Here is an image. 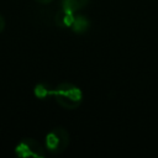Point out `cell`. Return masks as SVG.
<instances>
[{
	"mask_svg": "<svg viewBox=\"0 0 158 158\" xmlns=\"http://www.w3.org/2000/svg\"><path fill=\"white\" fill-rule=\"evenodd\" d=\"M52 98L63 109L74 110L83 102V91L72 83H60L53 88Z\"/></svg>",
	"mask_w": 158,
	"mask_h": 158,
	"instance_id": "cell-1",
	"label": "cell"
},
{
	"mask_svg": "<svg viewBox=\"0 0 158 158\" xmlns=\"http://www.w3.org/2000/svg\"><path fill=\"white\" fill-rule=\"evenodd\" d=\"M5 26H6V22H5V19L0 15V33L5 30Z\"/></svg>",
	"mask_w": 158,
	"mask_h": 158,
	"instance_id": "cell-8",
	"label": "cell"
},
{
	"mask_svg": "<svg viewBox=\"0 0 158 158\" xmlns=\"http://www.w3.org/2000/svg\"><path fill=\"white\" fill-rule=\"evenodd\" d=\"M74 17H75V14L74 12L65 11V10L60 9L56 14V16H54V23L59 28H70L72 25H73Z\"/></svg>",
	"mask_w": 158,
	"mask_h": 158,
	"instance_id": "cell-4",
	"label": "cell"
},
{
	"mask_svg": "<svg viewBox=\"0 0 158 158\" xmlns=\"http://www.w3.org/2000/svg\"><path fill=\"white\" fill-rule=\"evenodd\" d=\"M33 94L40 100H47V99L52 98L53 88L51 85L46 84V83H38L33 88Z\"/></svg>",
	"mask_w": 158,
	"mask_h": 158,
	"instance_id": "cell-7",
	"label": "cell"
},
{
	"mask_svg": "<svg viewBox=\"0 0 158 158\" xmlns=\"http://www.w3.org/2000/svg\"><path fill=\"white\" fill-rule=\"evenodd\" d=\"M14 152H15V156H17L20 158H28V157L43 158L46 156L44 147L38 141H36L31 137L21 138L16 143Z\"/></svg>",
	"mask_w": 158,
	"mask_h": 158,
	"instance_id": "cell-3",
	"label": "cell"
},
{
	"mask_svg": "<svg viewBox=\"0 0 158 158\" xmlns=\"http://www.w3.org/2000/svg\"><path fill=\"white\" fill-rule=\"evenodd\" d=\"M37 2H40V4H43V5H46V4H49V2H52L53 0H36Z\"/></svg>",
	"mask_w": 158,
	"mask_h": 158,
	"instance_id": "cell-9",
	"label": "cell"
},
{
	"mask_svg": "<svg viewBox=\"0 0 158 158\" xmlns=\"http://www.w3.org/2000/svg\"><path fill=\"white\" fill-rule=\"evenodd\" d=\"M69 146V133L63 127H54L44 136V148L52 154L64 152Z\"/></svg>",
	"mask_w": 158,
	"mask_h": 158,
	"instance_id": "cell-2",
	"label": "cell"
},
{
	"mask_svg": "<svg viewBox=\"0 0 158 158\" xmlns=\"http://www.w3.org/2000/svg\"><path fill=\"white\" fill-rule=\"evenodd\" d=\"M89 27H90V20H89L85 15L79 14V15H75L70 30H72L74 33L83 35V33H85V32L89 30Z\"/></svg>",
	"mask_w": 158,
	"mask_h": 158,
	"instance_id": "cell-5",
	"label": "cell"
},
{
	"mask_svg": "<svg viewBox=\"0 0 158 158\" xmlns=\"http://www.w3.org/2000/svg\"><path fill=\"white\" fill-rule=\"evenodd\" d=\"M90 0H62L60 1V9L70 12H77L80 9L85 7L89 4Z\"/></svg>",
	"mask_w": 158,
	"mask_h": 158,
	"instance_id": "cell-6",
	"label": "cell"
}]
</instances>
